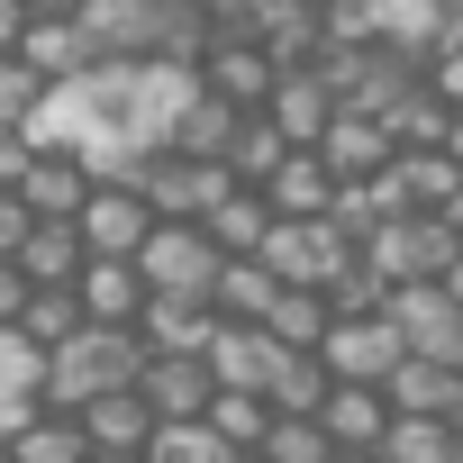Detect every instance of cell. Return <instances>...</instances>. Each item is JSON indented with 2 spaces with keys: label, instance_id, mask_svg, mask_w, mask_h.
<instances>
[{
  "label": "cell",
  "instance_id": "obj_22",
  "mask_svg": "<svg viewBox=\"0 0 463 463\" xmlns=\"http://www.w3.org/2000/svg\"><path fill=\"white\" fill-rule=\"evenodd\" d=\"M10 454H19V463H91V436H82V418L37 409V418L10 436Z\"/></svg>",
  "mask_w": 463,
  "mask_h": 463
},
{
  "label": "cell",
  "instance_id": "obj_38",
  "mask_svg": "<svg viewBox=\"0 0 463 463\" xmlns=\"http://www.w3.org/2000/svg\"><path fill=\"white\" fill-rule=\"evenodd\" d=\"M445 155H454V164H463V118H454V128H445Z\"/></svg>",
  "mask_w": 463,
  "mask_h": 463
},
{
  "label": "cell",
  "instance_id": "obj_18",
  "mask_svg": "<svg viewBox=\"0 0 463 463\" xmlns=\"http://www.w3.org/2000/svg\"><path fill=\"white\" fill-rule=\"evenodd\" d=\"M137 336H146V354H209L218 309H209V300H146Z\"/></svg>",
  "mask_w": 463,
  "mask_h": 463
},
{
  "label": "cell",
  "instance_id": "obj_16",
  "mask_svg": "<svg viewBox=\"0 0 463 463\" xmlns=\"http://www.w3.org/2000/svg\"><path fill=\"white\" fill-rule=\"evenodd\" d=\"M91 182H100V173H91L82 155H37V164L19 173V200H28L37 218H82V200H91Z\"/></svg>",
  "mask_w": 463,
  "mask_h": 463
},
{
  "label": "cell",
  "instance_id": "obj_32",
  "mask_svg": "<svg viewBox=\"0 0 463 463\" xmlns=\"http://www.w3.org/2000/svg\"><path fill=\"white\" fill-rule=\"evenodd\" d=\"M37 164V146H28V128H0V191H19V173Z\"/></svg>",
  "mask_w": 463,
  "mask_h": 463
},
{
  "label": "cell",
  "instance_id": "obj_39",
  "mask_svg": "<svg viewBox=\"0 0 463 463\" xmlns=\"http://www.w3.org/2000/svg\"><path fill=\"white\" fill-rule=\"evenodd\" d=\"M91 463H146V454H91Z\"/></svg>",
  "mask_w": 463,
  "mask_h": 463
},
{
  "label": "cell",
  "instance_id": "obj_37",
  "mask_svg": "<svg viewBox=\"0 0 463 463\" xmlns=\"http://www.w3.org/2000/svg\"><path fill=\"white\" fill-rule=\"evenodd\" d=\"M445 291H454V309H463V255H454V264H445Z\"/></svg>",
  "mask_w": 463,
  "mask_h": 463
},
{
  "label": "cell",
  "instance_id": "obj_8",
  "mask_svg": "<svg viewBox=\"0 0 463 463\" xmlns=\"http://www.w3.org/2000/svg\"><path fill=\"white\" fill-rule=\"evenodd\" d=\"M200 91L237 100V109H264V100L282 91V64H273V46H264V37H218V46L200 55Z\"/></svg>",
  "mask_w": 463,
  "mask_h": 463
},
{
  "label": "cell",
  "instance_id": "obj_34",
  "mask_svg": "<svg viewBox=\"0 0 463 463\" xmlns=\"http://www.w3.org/2000/svg\"><path fill=\"white\" fill-rule=\"evenodd\" d=\"M37 28V10H28V0H0V55H19V37Z\"/></svg>",
  "mask_w": 463,
  "mask_h": 463
},
{
  "label": "cell",
  "instance_id": "obj_41",
  "mask_svg": "<svg viewBox=\"0 0 463 463\" xmlns=\"http://www.w3.org/2000/svg\"><path fill=\"white\" fill-rule=\"evenodd\" d=\"M0 463H19V454H10V445H0Z\"/></svg>",
  "mask_w": 463,
  "mask_h": 463
},
{
  "label": "cell",
  "instance_id": "obj_42",
  "mask_svg": "<svg viewBox=\"0 0 463 463\" xmlns=\"http://www.w3.org/2000/svg\"><path fill=\"white\" fill-rule=\"evenodd\" d=\"M454 463H463V454H454Z\"/></svg>",
  "mask_w": 463,
  "mask_h": 463
},
{
  "label": "cell",
  "instance_id": "obj_26",
  "mask_svg": "<svg viewBox=\"0 0 463 463\" xmlns=\"http://www.w3.org/2000/svg\"><path fill=\"white\" fill-rule=\"evenodd\" d=\"M146 463H237V445H227L209 418H173V427H155Z\"/></svg>",
  "mask_w": 463,
  "mask_h": 463
},
{
  "label": "cell",
  "instance_id": "obj_14",
  "mask_svg": "<svg viewBox=\"0 0 463 463\" xmlns=\"http://www.w3.org/2000/svg\"><path fill=\"white\" fill-rule=\"evenodd\" d=\"M246 118H255V109L200 91V100L182 109V128H173V155H191V164H227V155H237V137H246Z\"/></svg>",
  "mask_w": 463,
  "mask_h": 463
},
{
  "label": "cell",
  "instance_id": "obj_33",
  "mask_svg": "<svg viewBox=\"0 0 463 463\" xmlns=\"http://www.w3.org/2000/svg\"><path fill=\"white\" fill-rule=\"evenodd\" d=\"M28 300H37V282H28L19 264H0V327H19V318H28Z\"/></svg>",
  "mask_w": 463,
  "mask_h": 463
},
{
  "label": "cell",
  "instance_id": "obj_7",
  "mask_svg": "<svg viewBox=\"0 0 463 463\" xmlns=\"http://www.w3.org/2000/svg\"><path fill=\"white\" fill-rule=\"evenodd\" d=\"M82 246L91 255H109V264H137V246L155 237V200L137 191V182H91V200H82Z\"/></svg>",
  "mask_w": 463,
  "mask_h": 463
},
{
  "label": "cell",
  "instance_id": "obj_20",
  "mask_svg": "<svg viewBox=\"0 0 463 463\" xmlns=\"http://www.w3.org/2000/svg\"><path fill=\"white\" fill-rule=\"evenodd\" d=\"M209 237H218V255H264V237H273V200L255 191V182H237L227 200H209Z\"/></svg>",
  "mask_w": 463,
  "mask_h": 463
},
{
  "label": "cell",
  "instance_id": "obj_36",
  "mask_svg": "<svg viewBox=\"0 0 463 463\" xmlns=\"http://www.w3.org/2000/svg\"><path fill=\"white\" fill-rule=\"evenodd\" d=\"M436 218H445V227H454V237H463V191H454V200H445V209H436Z\"/></svg>",
  "mask_w": 463,
  "mask_h": 463
},
{
  "label": "cell",
  "instance_id": "obj_9",
  "mask_svg": "<svg viewBox=\"0 0 463 463\" xmlns=\"http://www.w3.org/2000/svg\"><path fill=\"white\" fill-rule=\"evenodd\" d=\"M309 155H318L336 182H373V173H391V164H400V137H391L373 109H336V128H327Z\"/></svg>",
  "mask_w": 463,
  "mask_h": 463
},
{
  "label": "cell",
  "instance_id": "obj_12",
  "mask_svg": "<svg viewBox=\"0 0 463 463\" xmlns=\"http://www.w3.org/2000/svg\"><path fill=\"white\" fill-rule=\"evenodd\" d=\"M336 109H345V100L327 91V73H318V64H291V73H282V91L264 100V118H273L291 146H318V137L336 128Z\"/></svg>",
  "mask_w": 463,
  "mask_h": 463
},
{
  "label": "cell",
  "instance_id": "obj_31",
  "mask_svg": "<svg viewBox=\"0 0 463 463\" xmlns=\"http://www.w3.org/2000/svg\"><path fill=\"white\" fill-rule=\"evenodd\" d=\"M427 91H436V100H445V109L463 118V46H445V55L427 64Z\"/></svg>",
  "mask_w": 463,
  "mask_h": 463
},
{
  "label": "cell",
  "instance_id": "obj_10",
  "mask_svg": "<svg viewBox=\"0 0 463 463\" xmlns=\"http://www.w3.org/2000/svg\"><path fill=\"white\" fill-rule=\"evenodd\" d=\"M391 391L382 382H336L327 391V409H318V427H327V445L336 454H382V436H391Z\"/></svg>",
  "mask_w": 463,
  "mask_h": 463
},
{
  "label": "cell",
  "instance_id": "obj_28",
  "mask_svg": "<svg viewBox=\"0 0 463 463\" xmlns=\"http://www.w3.org/2000/svg\"><path fill=\"white\" fill-rule=\"evenodd\" d=\"M264 463H336V445H327V427H318V418H273Z\"/></svg>",
  "mask_w": 463,
  "mask_h": 463
},
{
  "label": "cell",
  "instance_id": "obj_24",
  "mask_svg": "<svg viewBox=\"0 0 463 463\" xmlns=\"http://www.w3.org/2000/svg\"><path fill=\"white\" fill-rule=\"evenodd\" d=\"M19 55H28L46 82H82V73H91V55H82V28H73V19H37V28L19 37Z\"/></svg>",
  "mask_w": 463,
  "mask_h": 463
},
{
  "label": "cell",
  "instance_id": "obj_13",
  "mask_svg": "<svg viewBox=\"0 0 463 463\" xmlns=\"http://www.w3.org/2000/svg\"><path fill=\"white\" fill-rule=\"evenodd\" d=\"M73 300H82V318H91V327H137V318H146V273H137V264L91 255V264H82V282H73Z\"/></svg>",
  "mask_w": 463,
  "mask_h": 463
},
{
  "label": "cell",
  "instance_id": "obj_30",
  "mask_svg": "<svg viewBox=\"0 0 463 463\" xmlns=\"http://www.w3.org/2000/svg\"><path fill=\"white\" fill-rule=\"evenodd\" d=\"M37 237V209L19 200V191H0V264H19V246Z\"/></svg>",
  "mask_w": 463,
  "mask_h": 463
},
{
  "label": "cell",
  "instance_id": "obj_1",
  "mask_svg": "<svg viewBox=\"0 0 463 463\" xmlns=\"http://www.w3.org/2000/svg\"><path fill=\"white\" fill-rule=\"evenodd\" d=\"M137 373H146V336H137V327H91V318H82L64 345H46V409L82 418L91 400L137 391Z\"/></svg>",
  "mask_w": 463,
  "mask_h": 463
},
{
  "label": "cell",
  "instance_id": "obj_23",
  "mask_svg": "<svg viewBox=\"0 0 463 463\" xmlns=\"http://www.w3.org/2000/svg\"><path fill=\"white\" fill-rule=\"evenodd\" d=\"M273 300H282V282H273L264 255H227V273H218V318H273Z\"/></svg>",
  "mask_w": 463,
  "mask_h": 463
},
{
  "label": "cell",
  "instance_id": "obj_6",
  "mask_svg": "<svg viewBox=\"0 0 463 463\" xmlns=\"http://www.w3.org/2000/svg\"><path fill=\"white\" fill-rule=\"evenodd\" d=\"M318 364H327L336 382H382V391H391V373L409 364V336H400L391 309H373V318H336V327L318 336Z\"/></svg>",
  "mask_w": 463,
  "mask_h": 463
},
{
  "label": "cell",
  "instance_id": "obj_5",
  "mask_svg": "<svg viewBox=\"0 0 463 463\" xmlns=\"http://www.w3.org/2000/svg\"><path fill=\"white\" fill-rule=\"evenodd\" d=\"M291 354H300V345H282L264 318H218V336H209L200 364H209L218 391H255V400H273V373H282Z\"/></svg>",
  "mask_w": 463,
  "mask_h": 463
},
{
  "label": "cell",
  "instance_id": "obj_15",
  "mask_svg": "<svg viewBox=\"0 0 463 463\" xmlns=\"http://www.w3.org/2000/svg\"><path fill=\"white\" fill-rule=\"evenodd\" d=\"M82 264H91V246H82V227H73V218H37V237L19 246V273H28L37 291H73Z\"/></svg>",
  "mask_w": 463,
  "mask_h": 463
},
{
  "label": "cell",
  "instance_id": "obj_27",
  "mask_svg": "<svg viewBox=\"0 0 463 463\" xmlns=\"http://www.w3.org/2000/svg\"><path fill=\"white\" fill-rule=\"evenodd\" d=\"M46 91H55V82H46V73H37L28 55H0V128H28Z\"/></svg>",
  "mask_w": 463,
  "mask_h": 463
},
{
  "label": "cell",
  "instance_id": "obj_2",
  "mask_svg": "<svg viewBox=\"0 0 463 463\" xmlns=\"http://www.w3.org/2000/svg\"><path fill=\"white\" fill-rule=\"evenodd\" d=\"M137 273H146V300H209L218 309L227 255H218V237L200 218H155V237L137 246Z\"/></svg>",
  "mask_w": 463,
  "mask_h": 463
},
{
  "label": "cell",
  "instance_id": "obj_4",
  "mask_svg": "<svg viewBox=\"0 0 463 463\" xmlns=\"http://www.w3.org/2000/svg\"><path fill=\"white\" fill-rule=\"evenodd\" d=\"M463 255V237L436 218V209H409V218H382L373 237H364V264L400 291V282H445V264Z\"/></svg>",
  "mask_w": 463,
  "mask_h": 463
},
{
  "label": "cell",
  "instance_id": "obj_35",
  "mask_svg": "<svg viewBox=\"0 0 463 463\" xmlns=\"http://www.w3.org/2000/svg\"><path fill=\"white\" fill-rule=\"evenodd\" d=\"M37 19H82V0H28Z\"/></svg>",
  "mask_w": 463,
  "mask_h": 463
},
{
  "label": "cell",
  "instance_id": "obj_11",
  "mask_svg": "<svg viewBox=\"0 0 463 463\" xmlns=\"http://www.w3.org/2000/svg\"><path fill=\"white\" fill-rule=\"evenodd\" d=\"M137 391H146L155 427H173V418H209V400H218V382H209V364H200V354H146Z\"/></svg>",
  "mask_w": 463,
  "mask_h": 463
},
{
  "label": "cell",
  "instance_id": "obj_21",
  "mask_svg": "<svg viewBox=\"0 0 463 463\" xmlns=\"http://www.w3.org/2000/svg\"><path fill=\"white\" fill-rule=\"evenodd\" d=\"M454 400H463V373H454V364L409 354V364L391 373V409H400V418H454Z\"/></svg>",
  "mask_w": 463,
  "mask_h": 463
},
{
  "label": "cell",
  "instance_id": "obj_3",
  "mask_svg": "<svg viewBox=\"0 0 463 463\" xmlns=\"http://www.w3.org/2000/svg\"><path fill=\"white\" fill-rule=\"evenodd\" d=\"M73 28L91 64H155L173 55V0H82Z\"/></svg>",
  "mask_w": 463,
  "mask_h": 463
},
{
  "label": "cell",
  "instance_id": "obj_40",
  "mask_svg": "<svg viewBox=\"0 0 463 463\" xmlns=\"http://www.w3.org/2000/svg\"><path fill=\"white\" fill-rule=\"evenodd\" d=\"M436 10H454V19H463V0H436Z\"/></svg>",
  "mask_w": 463,
  "mask_h": 463
},
{
  "label": "cell",
  "instance_id": "obj_29",
  "mask_svg": "<svg viewBox=\"0 0 463 463\" xmlns=\"http://www.w3.org/2000/svg\"><path fill=\"white\" fill-rule=\"evenodd\" d=\"M73 327H82V300H73V291H37L28 318H19V336H37V345H64Z\"/></svg>",
  "mask_w": 463,
  "mask_h": 463
},
{
  "label": "cell",
  "instance_id": "obj_17",
  "mask_svg": "<svg viewBox=\"0 0 463 463\" xmlns=\"http://www.w3.org/2000/svg\"><path fill=\"white\" fill-rule=\"evenodd\" d=\"M336 191H345V182H336V173H327L309 146H291V155H282V173L264 182L273 218H327V209H336Z\"/></svg>",
  "mask_w": 463,
  "mask_h": 463
},
{
  "label": "cell",
  "instance_id": "obj_19",
  "mask_svg": "<svg viewBox=\"0 0 463 463\" xmlns=\"http://www.w3.org/2000/svg\"><path fill=\"white\" fill-rule=\"evenodd\" d=\"M82 436H91V454H146V445H155V409H146V391H109V400H91V409H82Z\"/></svg>",
  "mask_w": 463,
  "mask_h": 463
},
{
  "label": "cell",
  "instance_id": "obj_25",
  "mask_svg": "<svg viewBox=\"0 0 463 463\" xmlns=\"http://www.w3.org/2000/svg\"><path fill=\"white\" fill-rule=\"evenodd\" d=\"M454 454H463V436L445 418H391V436H382L373 463H454Z\"/></svg>",
  "mask_w": 463,
  "mask_h": 463
}]
</instances>
